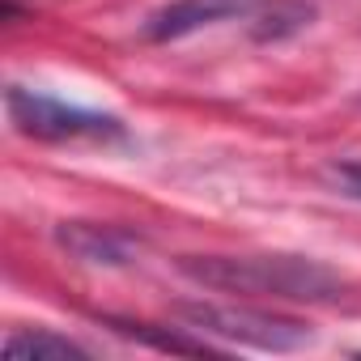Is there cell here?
<instances>
[{
	"label": "cell",
	"instance_id": "6",
	"mask_svg": "<svg viewBox=\"0 0 361 361\" xmlns=\"http://www.w3.org/2000/svg\"><path fill=\"white\" fill-rule=\"evenodd\" d=\"M5 357L9 361H85L90 348H81L77 340L68 336H56V331H9L5 336Z\"/></svg>",
	"mask_w": 361,
	"mask_h": 361
},
{
	"label": "cell",
	"instance_id": "2",
	"mask_svg": "<svg viewBox=\"0 0 361 361\" xmlns=\"http://www.w3.org/2000/svg\"><path fill=\"white\" fill-rule=\"evenodd\" d=\"M174 314L188 323L183 331H204V336H221V340L268 348V353H293V348H306L314 340V331L306 323L285 319V314H268V310H255V306L183 302V306H174Z\"/></svg>",
	"mask_w": 361,
	"mask_h": 361
},
{
	"label": "cell",
	"instance_id": "7",
	"mask_svg": "<svg viewBox=\"0 0 361 361\" xmlns=\"http://www.w3.org/2000/svg\"><path fill=\"white\" fill-rule=\"evenodd\" d=\"M115 331L132 336V340H149L153 348H174V353H209L204 340H188V336H174V331H157L149 323H115Z\"/></svg>",
	"mask_w": 361,
	"mask_h": 361
},
{
	"label": "cell",
	"instance_id": "8",
	"mask_svg": "<svg viewBox=\"0 0 361 361\" xmlns=\"http://www.w3.org/2000/svg\"><path fill=\"white\" fill-rule=\"evenodd\" d=\"M331 178H336V188H340L344 196H357V200H361V157L336 161V166H331Z\"/></svg>",
	"mask_w": 361,
	"mask_h": 361
},
{
	"label": "cell",
	"instance_id": "4",
	"mask_svg": "<svg viewBox=\"0 0 361 361\" xmlns=\"http://www.w3.org/2000/svg\"><path fill=\"white\" fill-rule=\"evenodd\" d=\"M251 9V0H174V5L157 9L149 22H145V39H183L200 26H213V22H226V18H238Z\"/></svg>",
	"mask_w": 361,
	"mask_h": 361
},
{
	"label": "cell",
	"instance_id": "5",
	"mask_svg": "<svg viewBox=\"0 0 361 361\" xmlns=\"http://www.w3.org/2000/svg\"><path fill=\"white\" fill-rule=\"evenodd\" d=\"M60 243L85 264H123L128 251H132L128 234L106 230V226H85V221H64L60 226Z\"/></svg>",
	"mask_w": 361,
	"mask_h": 361
},
{
	"label": "cell",
	"instance_id": "1",
	"mask_svg": "<svg viewBox=\"0 0 361 361\" xmlns=\"http://www.w3.org/2000/svg\"><path fill=\"white\" fill-rule=\"evenodd\" d=\"M183 276L221 293H255V298H289V302H331L344 281L319 259L302 255H188Z\"/></svg>",
	"mask_w": 361,
	"mask_h": 361
},
{
	"label": "cell",
	"instance_id": "3",
	"mask_svg": "<svg viewBox=\"0 0 361 361\" xmlns=\"http://www.w3.org/2000/svg\"><path fill=\"white\" fill-rule=\"evenodd\" d=\"M5 106H9L13 128L26 136H39V140H111V136H123V123L115 115L68 106V102H60L51 94H35L26 85H9Z\"/></svg>",
	"mask_w": 361,
	"mask_h": 361
}]
</instances>
